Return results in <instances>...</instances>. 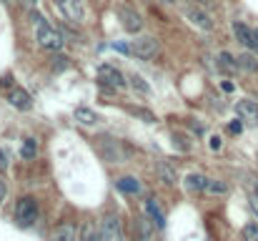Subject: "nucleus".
<instances>
[{
	"label": "nucleus",
	"mask_w": 258,
	"mask_h": 241,
	"mask_svg": "<svg viewBox=\"0 0 258 241\" xmlns=\"http://www.w3.org/2000/svg\"><path fill=\"white\" fill-rule=\"evenodd\" d=\"M35 35H38V43H40L45 51H60V48L66 45L63 33H58L53 25L43 23L40 18H35Z\"/></svg>",
	"instance_id": "nucleus-1"
},
{
	"label": "nucleus",
	"mask_w": 258,
	"mask_h": 241,
	"mask_svg": "<svg viewBox=\"0 0 258 241\" xmlns=\"http://www.w3.org/2000/svg\"><path fill=\"white\" fill-rule=\"evenodd\" d=\"M15 219H18L20 226H33L38 221V204H35V199H30V196L20 199L18 206H15Z\"/></svg>",
	"instance_id": "nucleus-2"
},
{
	"label": "nucleus",
	"mask_w": 258,
	"mask_h": 241,
	"mask_svg": "<svg viewBox=\"0 0 258 241\" xmlns=\"http://www.w3.org/2000/svg\"><path fill=\"white\" fill-rule=\"evenodd\" d=\"M158 51H161V45H158V40H156L153 35H143V38L133 40V45H131V53H133V56H138V58H143V61L156 58V56H158Z\"/></svg>",
	"instance_id": "nucleus-3"
},
{
	"label": "nucleus",
	"mask_w": 258,
	"mask_h": 241,
	"mask_svg": "<svg viewBox=\"0 0 258 241\" xmlns=\"http://www.w3.org/2000/svg\"><path fill=\"white\" fill-rule=\"evenodd\" d=\"M58 10L66 15V20H73V23H83L86 18V5L83 0H55Z\"/></svg>",
	"instance_id": "nucleus-4"
},
{
	"label": "nucleus",
	"mask_w": 258,
	"mask_h": 241,
	"mask_svg": "<svg viewBox=\"0 0 258 241\" xmlns=\"http://www.w3.org/2000/svg\"><path fill=\"white\" fill-rule=\"evenodd\" d=\"M100 241H123L118 219L108 216V219H103V221H100Z\"/></svg>",
	"instance_id": "nucleus-5"
},
{
	"label": "nucleus",
	"mask_w": 258,
	"mask_h": 241,
	"mask_svg": "<svg viewBox=\"0 0 258 241\" xmlns=\"http://www.w3.org/2000/svg\"><path fill=\"white\" fill-rule=\"evenodd\" d=\"M120 23H123V28L128 30V33H138L141 28H143V18H141V13H136L133 8H120Z\"/></svg>",
	"instance_id": "nucleus-6"
},
{
	"label": "nucleus",
	"mask_w": 258,
	"mask_h": 241,
	"mask_svg": "<svg viewBox=\"0 0 258 241\" xmlns=\"http://www.w3.org/2000/svg\"><path fill=\"white\" fill-rule=\"evenodd\" d=\"M185 18H188L196 28H201V30H213L211 15H208L206 10H201V8H188V10H185Z\"/></svg>",
	"instance_id": "nucleus-7"
},
{
	"label": "nucleus",
	"mask_w": 258,
	"mask_h": 241,
	"mask_svg": "<svg viewBox=\"0 0 258 241\" xmlns=\"http://www.w3.org/2000/svg\"><path fill=\"white\" fill-rule=\"evenodd\" d=\"M8 101H10V106L18 108V111H30V108H33V98H30V93H25L23 88H10Z\"/></svg>",
	"instance_id": "nucleus-8"
},
{
	"label": "nucleus",
	"mask_w": 258,
	"mask_h": 241,
	"mask_svg": "<svg viewBox=\"0 0 258 241\" xmlns=\"http://www.w3.org/2000/svg\"><path fill=\"white\" fill-rule=\"evenodd\" d=\"M98 78L103 80L105 85H115V88H123L128 80L123 78V73L120 71H115L113 66H100L98 68Z\"/></svg>",
	"instance_id": "nucleus-9"
},
{
	"label": "nucleus",
	"mask_w": 258,
	"mask_h": 241,
	"mask_svg": "<svg viewBox=\"0 0 258 241\" xmlns=\"http://www.w3.org/2000/svg\"><path fill=\"white\" fill-rule=\"evenodd\" d=\"M236 111L241 116V121H248V123H258V103L256 101H238L236 103Z\"/></svg>",
	"instance_id": "nucleus-10"
},
{
	"label": "nucleus",
	"mask_w": 258,
	"mask_h": 241,
	"mask_svg": "<svg viewBox=\"0 0 258 241\" xmlns=\"http://www.w3.org/2000/svg\"><path fill=\"white\" fill-rule=\"evenodd\" d=\"M146 214H148V219L153 221L156 229H163V226H166V214L161 211V206H158L156 199H148V201H146Z\"/></svg>",
	"instance_id": "nucleus-11"
},
{
	"label": "nucleus",
	"mask_w": 258,
	"mask_h": 241,
	"mask_svg": "<svg viewBox=\"0 0 258 241\" xmlns=\"http://www.w3.org/2000/svg\"><path fill=\"white\" fill-rule=\"evenodd\" d=\"M233 33H236L238 43H243L246 48H253V45H256V33H253L248 25H243V23H236V25H233Z\"/></svg>",
	"instance_id": "nucleus-12"
},
{
	"label": "nucleus",
	"mask_w": 258,
	"mask_h": 241,
	"mask_svg": "<svg viewBox=\"0 0 258 241\" xmlns=\"http://www.w3.org/2000/svg\"><path fill=\"white\" fill-rule=\"evenodd\" d=\"M156 171H158V178H161L163 183H168V186H175V183H178V173H175V168H173L171 163L158 161V163H156Z\"/></svg>",
	"instance_id": "nucleus-13"
},
{
	"label": "nucleus",
	"mask_w": 258,
	"mask_h": 241,
	"mask_svg": "<svg viewBox=\"0 0 258 241\" xmlns=\"http://www.w3.org/2000/svg\"><path fill=\"white\" fill-rule=\"evenodd\" d=\"M50 241H76V226L73 224H60L50 234Z\"/></svg>",
	"instance_id": "nucleus-14"
},
{
	"label": "nucleus",
	"mask_w": 258,
	"mask_h": 241,
	"mask_svg": "<svg viewBox=\"0 0 258 241\" xmlns=\"http://www.w3.org/2000/svg\"><path fill=\"white\" fill-rule=\"evenodd\" d=\"M76 121L78 123H83V126H95L98 123V113L93 111V108H86V106H81V108H76Z\"/></svg>",
	"instance_id": "nucleus-15"
},
{
	"label": "nucleus",
	"mask_w": 258,
	"mask_h": 241,
	"mask_svg": "<svg viewBox=\"0 0 258 241\" xmlns=\"http://www.w3.org/2000/svg\"><path fill=\"white\" fill-rule=\"evenodd\" d=\"M208 183H211V178H206V176H198V173L185 176V186L190 191H208Z\"/></svg>",
	"instance_id": "nucleus-16"
},
{
	"label": "nucleus",
	"mask_w": 258,
	"mask_h": 241,
	"mask_svg": "<svg viewBox=\"0 0 258 241\" xmlns=\"http://www.w3.org/2000/svg\"><path fill=\"white\" fill-rule=\"evenodd\" d=\"M105 143H103V154H105V159H110L113 163H120L123 161V151L115 146V141H108V138H103Z\"/></svg>",
	"instance_id": "nucleus-17"
},
{
	"label": "nucleus",
	"mask_w": 258,
	"mask_h": 241,
	"mask_svg": "<svg viewBox=\"0 0 258 241\" xmlns=\"http://www.w3.org/2000/svg\"><path fill=\"white\" fill-rule=\"evenodd\" d=\"M118 188H120L123 194H138V191H141V183H138L133 176H123V178L118 181Z\"/></svg>",
	"instance_id": "nucleus-18"
},
{
	"label": "nucleus",
	"mask_w": 258,
	"mask_h": 241,
	"mask_svg": "<svg viewBox=\"0 0 258 241\" xmlns=\"http://www.w3.org/2000/svg\"><path fill=\"white\" fill-rule=\"evenodd\" d=\"M218 66H221L223 71H231V73H233V71L238 68V58H233L231 53H226V51H223V53L218 56Z\"/></svg>",
	"instance_id": "nucleus-19"
},
{
	"label": "nucleus",
	"mask_w": 258,
	"mask_h": 241,
	"mask_svg": "<svg viewBox=\"0 0 258 241\" xmlns=\"http://www.w3.org/2000/svg\"><path fill=\"white\" fill-rule=\"evenodd\" d=\"M238 68H243V71H248V73H258V61L253 56L243 53V56H238Z\"/></svg>",
	"instance_id": "nucleus-20"
},
{
	"label": "nucleus",
	"mask_w": 258,
	"mask_h": 241,
	"mask_svg": "<svg viewBox=\"0 0 258 241\" xmlns=\"http://www.w3.org/2000/svg\"><path fill=\"white\" fill-rule=\"evenodd\" d=\"M81 241H100V226L86 224V226H83V236H81Z\"/></svg>",
	"instance_id": "nucleus-21"
},
{
	"label": "nucleus",
	"mask_w": 258,
	"mask_h": 241,
	"mask_svg": "<svg viewBox=\"0 0 258 241\" xmlns=\"http://www.w3.org/2000/svg\"><path fill=\"white\" fill-rule=\"evenodd\" d=\"M243 241H258V224L243 226Z\"/></svg>",
	"instance_id": "nucleus-22"
},
{
	"label": "nucleus",
	"mask_w": 258,
	"mask_h": 241,
	"mask_svg": "<svg viewBox=\"0 0 258 241\" xmlns=\"http://www.w3.org/2000/svg\"><path fill=\"white\" fill-rule=\"evenodd\" d=\"M20 154H23L25 159H33V156H35V141H30V138H28V141L23 143V149H20Z\"/></svg>",
	"instance_id": "nucleus-23"
},
{
	"label": "nucleus",
	"mask_w": 258,
	"mask_h": 241,
	"mask_svg": "<svg viewBox=\"0 0 258 241\" xmlns=\"http://www.w3.org/2000/svg\"><path fill=\"white\" fill-rule=\"evenodd\" d=\"M208 191H213V194H228V186L223 181H211L208 183Z\"/></svg>",
	"instance_id": "nucleus-24"
},
{
	"label": "nucleus",
	"mask_w": 258,
	"mask_h": 241,
	"mask_svg": "<svg viewBox=\"0 0 258 241\" xmlns=\"http://www.w3.org/2000/svg\"><path fill=\"white\" fill-rule=\"evenodd\" d=\"M131 80H133V85H136L141 93H151V85H148V83H143L141 76H131Z\"/></svg>",
	"instance_id": "nucleus-25"
},
{
	"label": "nucleus",
	"mask_w": 258,
	"mask_h": 241,
	"mask_svg": "<svg viewBox=\"0 0 258 241\" xmlns=\"http://www.w3.org/2000/svg\"><path fill=\"white\" fill-rule=\"evenodd\" d=\"M148 221H151V219H146V216H143V219H138V229H141V234H143V236H151V231H153Z\"/></svg>",
	"instance_id": "nucleus-26"
},
{
	"label": "nucleus",
	"mask_w": 258,
	"mask_h": 241,
	"mask_svg": "<svg viewBox=\"0 0 258 241\" xmlns=\"http://www.w3.org/2000/svg\"><path fill=\"white\" fill-rule=\"evenodd\" d=\"M248 206H251L253 216L258 219V194H256V191H251V194H248Z\"/></svg>",
	"instance_id": "nucleus-27"
},
{
	"label": "nucleus",
	"mask_w": 258,
	"mask_h": 241,
	"mask_svg": "<svg viewBox=\"0 0 258 241\" xmlns=\"http://www.w3.org/2000/svg\"><path fill=\"white\" fill-rule=\"evenodd\" d=\"M3 168H8V154L0 149V171H3Z\"/></svg>",
	"instance_id": "nucleus-28"
},
{
	"label": "nucleus",
	"mask_w": 258,
	"mask_h": 241,
	"mask_svg": "<svg viewBox=\"0 0 258 241\" xmlns=\"http://www.w3.org/2000/svg\"><path fill=\"white\" fill-rule=\"evenodd\" d=\"M5 194H8V186H5V181L0 178V204L5 201Z\"/></svg>",
	"instance_id": "nucleus-29"
},
{
	"label": "nucleus",
	"mask_w": 258,
	"mask_h": 241,
	"mask_svg": "<svg viewBox=\"0 0 258 241\" xmlns=\"http://www.w3.org/2000/svg\"><path fill=\"white\" fill-rule=\"evenodd\" d=\"M241 128H243L241 121H233V123H231V133H241Z\"/></svg>",
	"instance_id": "nucleus-30"
},
{
	"label": "nucleus",
	"mask_w": 258,
	"mask_h": 241,
	"mask_svg": "<svg viewBox=\"0 0 258 241\" xmlns=\"http://www.w3.org/2000/svg\"><path fill=\"white\" fill-rule=\"evenodd\" d=\"M211 149H213V151H218V149H221V138H218V136H213V138H211Z\"/></svg>",
	"instance_id": "nucleus-31"
},
{
	"label": "nucleus",
	"mask_w": 258,
	"mask_h": 241,
	"mask_svg": "<svg viewBox=\"0 0 258 241\" xmlns=\"http://www.w3.org/2000/svg\"><path fill=\"white\" fill-rule=\"evenodd\" d=\"M253 191L258 194V178H253Z\"/></svg>",
	"instance_id": "nucleus-32"
},
{
	"label": "nucleus",
	"mask_w": 258,
	"mask_h": 241,
	"mask_svg": "<svg viewBox=\"0 0 258 241\" xmlns=\"http://www.w3.org/2000/svg\"><path fill=\"white\" fill-rule=\"evenodd\" d=\"M256 33V45H253V51H258V30H253Z\"/></svg>",
	"instance_id": "nucleus-33"
},
{
	"label": "nucleus",
	"mask_w": 258,
	"mask_h": 241,
	"mask_svg": "<svg viewBox=\"0 0 258 241\" xmlns=\"http://www.w3.org/2000/svg\"><path fill=\"white\" fill-rule=\"evenodd\" d=\"M163 3H175V0H163Z\"/></svg>",
	"instance_id": "nucleus-34"
}]
</instances>
